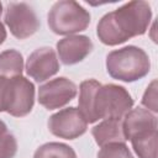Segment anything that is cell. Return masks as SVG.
<instances>
[{
	"mask_svg": "<svg viewBox=\"0 0 158 158\" xmlns=\"http://www.w3.org/2000/svg\"><path fill=\"white\" fill-rule=\"evenodd\" d=\"M7 86H9V78L0 77V112H4L5 111Z\"/></svg>",
	"mask_w": 158,
	"mask_h": 158,
	"instance_id": "d6986e66",
	"label": "cell"
},
{
	"mask_svg": "<svg viewBox=\"0 0 158 158\" xmlns=\"http://www.w3.org/2000/svg\"><path fill=\"white\" fill-rule=\"evenodd\" d=\"M141 104L151 112L156 114L158 112V105H157V80L153 79L151 81V84L147 86L142 99H141Z\"/></svg>",
	"mask_w": 158,
	"mask_h": 158,
	"instance_id": "ac0fdd59",
	"label": "cell"
},
{
	"mask_svg": "<svg viewBox=\"0 0 158 158\" xmlns=\"http://www.w3.org/2000/svg\"><path fill=\"white\" fill-rule=\"evenodd\" d=\"M35 105V85L27 78L19 75L9 78L5 112L14 117L28 115Z\"/></svg>",
	"mask_w": 158,
	"mask_h": 158,
	"instance_id": "8992f818",
	"label": "cell"
},
{
	"mask_svg": "<svg viewBox=\"0 0 158 158\" xmlns=\"http://www.w3.org/2000/svg\"><path fill=\"white\" fill-rule=\"evenodd\" d=\"M6 36H7V33H6L5 26H4V23H2V22H0V44H2V43L5 42Z\"/></svg>",
	"mask_w": 158,
	"mask_h": 158,
	"instance_id": "ffe728a7",
	"label": "cell"
},
{
	"mask_svg": "<svg viewBox=\"0 0 158 158\" xmlns=\"http://www.w3.org/2000/svg\"><path fill=\"white\" fill-rule=\"evenodd\" d=\"M122 127L127 141L136 136L157 131V116L147 109L138 106L136 109H131L122 117Z\"/></svg>",
	"mask_w": 158,
	"mask_h": 158,
	"instance_id": "8fae6325",
	"label": "cell"
},
{
	"mask_svg": "<svg viewBox=\"0 0 158 158\" xmlns=\"http://www.w3.org/2000/svg\"><path fill=\"white\" fill-rule=\"evenodd\" d=\"M79 111L88 123L104 118H122L133 106L128 90L117 84L102 85L96 79H86L79 85Z\"/></svg>",
	"mask_w": 158,
	"mask_h": 158,
	"instance_id": "6da1fadb",
	"label": "cell"
},
{
	"mask_svg": "<svg viewBox=\"0 0 158 158\" xmlns=\"http://www.w3.org/2000/svg\"><path fill=\"white\" fill-rule=\"evenodd\" d=\"M91 135L98 146L125 142L126 137L122 127V118H104L91 128Z\"/></svg>",
	"mask_w": 158,
	"mask_h": 158,
	"instance_id": "7c38bea8",
	"label": "cell"
},
{
	"mask_svg": "<svg viewBox=\"0 0 158 158\" xmlns=\"http://www.w3.org/2000/svg\"><path fill=\"white\" fill-rule=\"evenodd\" d=\"M138 158H157V131L130 139Z\"/></svg>",
	"mask_w": 158,
	"mask_h": 158,
	"instance_id": "5bb4252c",
	"label": "cell"
},
{
	"mask_svg": "<svg viewBox=\"0 0 158 158\" xmlns=\"http://www.w3.org/2000/svg\"><path fill=\"white\" fill-rule=\"evenodd\" d=\"M152 21L151 5L133 0L105 14L98 22L96 36L106 46H117L147 32Z\"/></svg>",
	"mask_w": 158,
	"mask_h": 158,
	"instance_id": "7a4b0ae2",
	"label": "cell"
},
{
	"mask_svg": "<svg viewBox=\"0 0 158 158\" xmlns=\"http://www.w3.org/2000/svg\"><path fill=\"white\" fill-rule=\"evenodd\" d=\"M4 21L11 35L17 40L31 37L41 26L36 11L27 2H9L5 7Z\"/></svg>",
	"mask_w": 158,
	"mask_h": 158,
	"instance_id": "5b68a950",
	"label": "cell"
},
{
	"mask_svg": "<svg viewBox=\"0 0 158 158\" xmlns=\"http://www.w3.org/2000/svg\"><path fill=\"white\" fill-rule=\"evenodd\" d=\"M22 72L23 57L19 51L11 48L0 53V77H19L22 75Z\"/></svg>",
	"mask_w": 158,
	"mask_h": 158,
	"instance_id": "4fadbf2b",
	"label": "cell"
},
{
	"mask_svg": "<svg viewBox=\"0 0 158 158\" xmlns=\"http://www.w3.org/2000/svg\"><path fill=\"white\" fill-rule=\"evenodd\" d=\"M90 12L79 2L72 0L54 2L47 15L49 30L60 36H72L85 31L90 25Z\"/></svg>",
	"mask_w": 158,
	"mask_h": 158,
	"instance_id": "277c9868",
	"label": "cell"
},
{
	"mask_svg": "<svg viewBox=\"0 0 158 158\" xmlns=\"http://www.w3.org/2000/svg\"><path fill=\"white\" fill-rule=\"evenodd\" d=\"M1 14H2V4L0 2V16H1Z\"/></svg>",
	"mask_w": 158,
	"mask_h": 158,
	"instance_id": "44dd1931",
	"label": "cell"
},
{
	"mask_svg": "<svg viewBox=\"0 0 158 158\" xmlns=\"http://www.w3.org/2000/svg\"><path fill=\"white\" fill-rule=\"evenodd\" d=\"M106 70L116 80L133 83L149 73L151 59L144 49L137 46H125L106 56Z\"/></svg>",
	"mask_w": 158,
	"mask_h": 158,
	"instance_id": "3957f363",
	"label": "cell"
},
{
	"mask_svg": "<svg viewBox=\"0 0 158 158\" xmlns=\"http://www.w3.org/2000/svg\"><path fill=\"white\" fill-rule=\"evenodd\" d=\"M78 94L77 85L65 77L54 78L38 88V102L47 110H56L69 104Z\"/></svg>",
	"mask_w": 158,
	"mask_h": 158,
	"instance_id": "ba28073f",
	"label": "cell"
},
{
	"mask_svg": "<svg viewBox=\"0 0 158 158\" xmlns=\"http://www.w3.org/2000/svg\"><path fill=\"white\" fill-rule=\"evenodd\" d=\"M33 158H78L75 151L62 142H48L40 146L35 153Z\"/></svg>",
	"mask_w": 158,
	"mask_h": 158,
	"instance_id": "9a60e30c",
	"label": "cell"
},
{
	"mask_svg": "<svg viewBox=\"0 0 158 158\" xmlns=\"http://www.w3.org/2000/svg\"><path fill=\"white\" fill-rule=\"evenodd\" d=\"M93 42L85 35H72L59 40L56 44L58 57L64 65H74L84 60L93 51Z\"/></svg>",
	"mask_w": 158,
	"mask_h": 158,
	"instance_id": "30bf717a",
	"label": "cell"
},
{
	"mask_svg": "<svg viewBox=\"0 0 158 158\" xmlns=\"http://www.w3.org/2000/svg\"><path fill=\"white\" fill-rule=\"evenodd\" d=\"M96 158H135L125 142H115L102 146Z\"/></svg>",
	"mask_w": 158,
	"mask_h": 158,
	"instance_id": "e0dca14e",
	"label": "cell"
},
{
	"mask_svg": "<svg viewBox=\"0 0 158 158\" xmlns=\"http://www.w3.org/2000/svg\"><path fill=\"white\" fill-rule=\"evenodd\" d=\"M47 125L53 136L64 139L79 138L88 130V122L79 109L74 106L62 109L49 116Z\"/></svg>",
	"mask_w": 158,
	"mask_h": 158,
	"instance_id": "52a82bcc",
	"label": "cell"
},
{
	"mask_svg": "<svg viewBox=\"0 0 158 158\" xmlns=\"http://www.w3.org/2000/svg\"><path fill=\"white\" fill-rule=\"evenodd\" d=\"M59 60L57 53L51 47H40L35 49L26 60V74L37 83H42L59 72Z\"/></svg>",
	"mask_w": 158,
	"mask_h": 158,
	"instance_id": "9c48e42d",
	"label": "cell"
},
{
	"mask_svg": "<svg viewBox=\"0 0 158 158\" xmlns=\"http://www.w3.org/2000/svg\"><path fill=\"white\" fill-rule=\"evenodd\" d=\"M17 152L16 137L0 118V158H14Z\"/></svg>",
	"mask_w": 158,
	"mask_h": 158,
	"instance_id": "2e32d148",
	"label": "cell"
}]
</instances>
